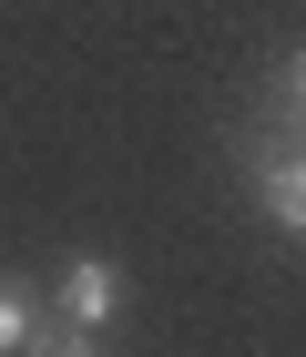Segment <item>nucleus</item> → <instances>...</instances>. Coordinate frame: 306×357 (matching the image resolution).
<instances>
[{"label":"nucleus","instance_id":"nucleus-3","mask_svg":"<svg viewBox=\"0 0 306 357\" xmlns=\"http://www.w3.org/2000/svg\"><path fill=\"white\" fill-rule=\"evenodd\" d=\"M31 327H41L31 286H10V275H0V357H21V347H31Z\"/></svg>","mask_w":306,"mask_h":357},{"label":"nucleus","instance_id":"nucleus-1","mask_svg":"<svg viewBox=\"0 0 306 357\" xmlns=\"http://www.w3.org/2000/svg\"><path fill=\"white\" fill-rule=\"evenodd\" d=\"M52 317H72V327H92V337H102L112 317H123V266H102V255H72V266H61V286H52Z\"/></svg>","mask_w":306,"mask_h":357},{"label":"nucleus","instance_id":"nucleus-4","mask_svg":"<svg viewBox=\"0 0 306 357\" xmlns=\"http://www.w3.org/2000/svg\"><path fill=\"white\" fill-rule=\"evenodd\" d=\"M286 102H306V41H296V61H286Z\"/></svg>","mask_w":306,"mask_h":357},{"label":"nucleus","instance_id":"nucleus-2","mask_svg":"<svg viewBox=\"0 0 306 357\" xmlns=\"http://www.w3.org/2000/svg\"><path fill=\"white\" fill-rule=\"evenodd\" d=\"M255 204H266L286 235H306V143H266V153H255Z\"/></svg>","mask_w":306,"mask_h":357},{"label":"nucleus","instance_id":"nucleus-5","mask_svg":"<svg viewBox=\"0 0 306 357\" xmlns=\"http://www.w3.org/2000/svg\"><path fill=\"white\" fill-rule=\"evenodd\" d=\"M82 357H102V337H92V347H82Z\"/></svg>","mask_w":306,"mask_h":357}]
</instances>
